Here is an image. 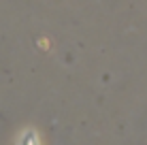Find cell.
Here are the masks:
<instances>
[{
  "instance_id": "cell-1",
  "label": "cell",
  "mask_w": 147,
  "mask_h": 145,
  "mask_svg": "<svg viewBox=\"0 0 147 145\" xmlns=\"http://www.w3.org/2000/svg\"><path fill=\"white\" fill-rule=\"evenodd\" d=\"M19 145H40L36 132H34V130H26L22 134V139H19Z\"/></svg>"
}]
</instances>
